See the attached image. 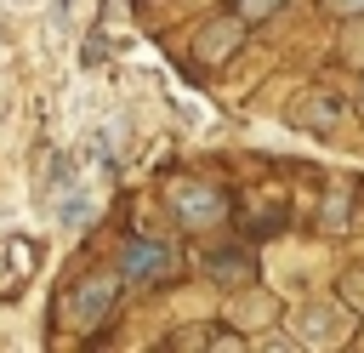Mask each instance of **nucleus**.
<instances>
[{
    "mask_svg": "<svg viewBox=\"0 0 364 353\" xmlns=\"http://www.w3.org/2000/svg\"><path fill=\"white\" fill-rule=\"evenodd\" d=\"M273 6H279V0H239V17H250V23H256V17H267Z\"/></svg>",
    "mask_w": 364,
    "mask_h": 353,
    "instance_id": "20e7f679",
    "label": "nucleus"
},
{
    "mask_svg": "<svg viewBox=\"0 0 364 353\" xmlns=\"http://www.w3.org/2000/svg\"><path fill=\"white\" fill-rule=\"evenodd\" d=\"M176 211H182L188 228H210V222H222L228 199H222L216 188H182V194H176Z\"/></svg>",
    "mask_w": 364,
    "mask_h": 353,
    "instance_id": "f03ea898",
    "label": "nucleus"
},
{
    "mask_svg": "<svg viewBox=\"0 0 364 353\" xmlns=\"http://www.w3.org/2000/svg\"><path fill=\"white\" fill-rule=\"evenodd\" d=\"M330 11H341V17H353V11H364V0H330Z\"/></svg>",
    "mask_w": 364,
    "mask_h": 353,
    "instance_id": "39448f33",
    "label": "nucleus"
},
{
    "mask_svg": "<svg viewBox=\"0 0 364 353\" xmlns=\"http://www.w3.org/2000/svg\"><path fill=\"white\" fill-rule=\"evenodd\" d=\"M119 268H125V279H159L171 268V251L165 245H148V239H131L125 256H119Z\"/></svg>",
    "mask_w": 364,
    "mask_h": 353,
    "instance_id": "7ed1b4c3",
    "label": "nucleus"
},
{
    "mask_svg": "<svg viewBox=\"0 0 364 353\" xmlns=\"http://www.w3.org/2000/svg\"><path fill=\"white\" fill-rule=\"evenodd\" d=\"M114 273H97V279H85L80 290H74V319L80 325H97L102 313H114Z\"/></svg>",
    "mask_w": 364,
    "mask_h": 353,
    "instance_id": "f257e3e1",
    "label": "nucleus"
}]
</instances>
